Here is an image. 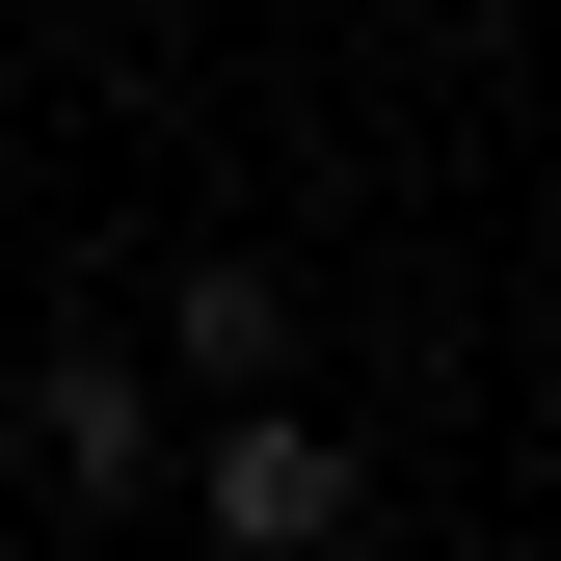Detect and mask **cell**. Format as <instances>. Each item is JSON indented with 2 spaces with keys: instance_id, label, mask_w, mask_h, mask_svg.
Returning a JSON list of instances; mask_svg holds the SVG:
<instances>
[{
  "instance_id": "2",
  "label": "cell",
  "mask_w": 561,
  "mask_h": 561,
  "mask_svg": "<svg viewBox=\"0 0 561 561\" xmlns=\"http://www.w3.org/2000/svg\"><path fill=\"white\" fill-rule=\"evenodd\" d=\"M27 481L54 508H161V347H54L27 375Z\"/></svg>"
},
{
  "instance_id": "3",
  "label": "cell",
  "mask_w": 561,
  "mask_h": 561,
  "mask_svg": "<svg viewBox=\"0 0 561 561\" xmlns=\"http://www.w3.org/2000/svg\"><path fill=\"white\" fill-rule=\"evenodd\" d=\"M161 375L187 401H267L295 375V267H161Z\"/></svg>"
},
{
  "instance_id": "1",
  "label": "cell",
  "mask_w": 561,
  "mask_h": 561,
  "mask_svg": "<svg viewBox=\"0 0 561 561\" xmlns=\"http://www.w3.org/2000/svg\"><path fill=\"white\" fill-rule=\"evenodd\" d=\"M161 508L215 535V561H347L375 481H347V428H295V375H267V401H215V428L161 455Z\"/></svg>"
}]
</instances>
